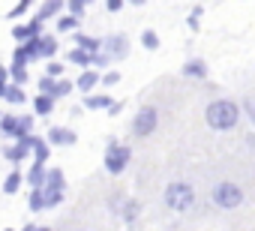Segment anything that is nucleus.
Here are the masks:
<instances>
[{"label":"nucleus","mask_w":255,"mask_h":231,"mask_svg":"<svg viewBox=\"0 0 255 231\" xmlns=\"http://www.w3.org/2000/svg\"><path fill=\"white\" fill-rule=\"evenodd\" d=\"M204 120L210 129H219V132H228L240 123V105L231 102V99H213L207 108H204Z\"/></svg>","instance_id":"nucleus-1"},{"label":"nucleus","mask_w":255,"mask_h":231,"mask_svg":"<svg viewBox=\"0 0 255 231\" xmlns=\"http://www.w3.org/2000/svg\"><path fill=\"white\" fill-rule=\"evenodd\" d=\"M129 159H132V147H129V144H120L114 135H108V147H105V156H102L105 171L117 177V174H123V171H126Z\"/></svg>","instance_id":"nucleus-2"},{"label":"nucleus","mask_w":255,"mask_h":231,"mask_svg":"<svg viewBox=\"0 0 255 231\" xmlns=\"http://www.w3.org/2000/svg\"><path fill=\"white\" fill-rule=\"evenodd\" d=\"M165 204H168V210H174V213H186V210H192V204H195V189H192V183H186V180H174V183H168L165 186Z\"/></svg>","instance_id":"nucleus-3"},{"label":"nucleus","mask_w":255,"mask_h":231,"mask_svg":"<svg viewBox=\"0 0 255 231\" xmlns=\"http://www.w3.org/2000/svg\"><path fill=\"white\" fill-rule=\"evenodd\" d=\"M66 177H63V171L60 168H48V174H45V186H42V195H45V210H51V207H57V204H63V198H66Z\"/></svg>","instance_id":"nucleus-4"},{"label":"nucleus","mask_w":255,"mask_h":231,"mask_svg":"<svg viewBox=\"0 0 255 231\" xmlns=\"http://www.w3.org/2000/svg\"><path fill=\"white\" fill-rule=\"evenodd\" d=\"M156 126H159V111L153 105H141L138 114L132 117V135L135 138H147V135L156 132Z\"/></svg>","instance_id":"nucleus-5"},{"label":"nucleus","mask_w":255,"mask_h":231,"mask_svg":"<svg viewBox=\"0 0 255 231\" xmlns=\"http://www.w3.org/2000/svg\"><path fill=\"white\" fill-rule=\"evenodd\" d=\"M210 198H213L216 207L231 210V207H240V201H243V189H240L237 183H231V180H222V183H216V189H213Z\"/></svg>","instance_id":"nucleus-6"},{"label":"nucleus","mask_w":255,"mask_h":231,"mask_svg":"<svg viewBox=\"0 0 255 231\" xmlns=\"http://www.w3.org/2000/svg\"><path fill=\"white\" fill-rule=\"evenodd\" d=\"M102 54H108L111 60H123L129 54V36L126 33H111L102 39Z\"/></svg>","instance_id":"nucleus-7"},{"label":"nucleus","mask_w":255,"mask_h":231,"mask_svg":"<svg viewBox=\"0 0 255 231\" xmlns=\"http://www.w3.org/2000/svg\"><path fill=\"white\" fill-rule=\"evenodd\" d=\"M111 207L117 210V216L123 219V222H135L138 219V213H141V204L135 201V198H120V195H111Z\"/></svg>","instance_id":"nucleus-8"},{"label":"nucleus","mask_w":255,"mask_h":231,"mask_svg":"<svg viewBox=\"0 0 255 231\" xmlns=\"http://www.w3.org/2000/svg\"><path fill=\"white\" fill-rule=\"evenodd\" d=\"M42 27H45V21H39V18H33V21H27V24H15L12 27V39L15 42H30V39H39L42 36Z\"/></svg>","instance_id":"nucleus-9"},{"label":"nucleus","mask_w":255,"mask_h":231,"mask_svg":"<svg viewBox=\"0 0 255 231\" xmlns=\"http://www.w3.org/2000/svg\"><path fill=\"white\" fill-rule=\"evenodd\" d=\"M45 141H48V144H57V147H72V144L78 141V135H75V129H69V126H51L48 135H45Z\"/></svg>","instance_id":"nucleus-10"},{"label":"nucleus","mask_w":255,"mask_h":231,"mask_svg":"<svg viewBox=\"0 0 255 231\" xmlns=\"http://www.w3.org/2000/svg\"><path fill=\"white\" fill-rule=\"evenodd\" d=\"M99 78H102V72H96V69H81V75L75 78V90L84 93V96H90V90L99 84Z\"/></svg>","instance_id":"nucleus-11"},{"label":"nucleus","mask_w":255,"mask_h":231,"mask_svg":"<svg viewBox=\"0 0 255 231\" xmlns=\"http://www.w3.org/2000/svg\"><path fill=\"white\" fill-rule=\"evenodd\" d=\"M72 42H75L72 48H81V51H87L90 57L102 51V39H96V36H87V33H75V36H72Z\"/></svg>","instance_id":"nucleus-12"},{"label":"nucleus","mask_w":255,"mask_h":231,"mask_svg":"<svg viewBox=\"0 0 255 231\" xmlns=\"http://www.w3.org/2000/svg\"><path fill=\"white\" fill-rule=\"evenodd\" d=\"M186 78H198V81H204L207 78V63L201 60V57H189L186 63H183V69H180Z\"/></svg>","instance_id":"nucleus-13"},{"label":"nucleus","mask_w":255,"mask_h":231,"mask_svg":"<svg viewBox=\"0 0 255 231\" xmlns=\"http://www.w3.org/2000/svg\"><path fill=\"white\" fill-rule=\"evenodd\" d=\"M0 156H3L6 162H12V165H21V162L30 156V150H24V147L15 141V144H6V147H0Z\"/></svg>","instance_id":"nucleus-14"},{"label":"nucleus","mask_w":255,"mask_h":231,"mask_svg":"<svg viewBox=\"0 0 255 231\" xmlns=\"http://www.w3.org/2000/svg\"><path fill=\"white\" fill-rule=\"evenodd\" d=\"M111 102H114V99H111L108 93H90V96H84L81 108H90V111H108Z\"/></svg>","instance_id":"nucleus-15"},{"label":"nucleus","mask_w":255,"mask_h":231,"mask_svg":"<svg viewBox=\"0 0 255 231\" xmlns=\"http://www.w3.org/2000/svg\"><path fill=\"white\" fill-rule=\"evenodd\" d=\"M45 174H48V168L33 162V165L27 168V174H24V183H27L30 189H42V186H45Z\"/></svg>","instance_id":"nucleus-16"},{"label":"nucleus","mask_w":255,"mask_h":231,"mask_svg":"<svg viewBox=\"0 0 255 231\" xmlns=\"http://www.w3.org/2000/svg\"><path fill=\"white\" fill-rule=\"evenodd\" d=\"M30 105H33V117H51V111H54V99L42 93H36Z\"/></svg>","instance_id":"nucleus-17"},{"label":"nucleus","mask_w":255,"mask_h":231,"mask_svg":"<svg viewBox=\"0 0 255 231\" xmlns=\"http://www.w3.org/2000/svg\"><path fill=\"white\" fill-rule=\"evenodd\" d=\"M0 135L18 138V114H0Z\"/></svg>","instance_id":"nucleus-18"},{"label":"nucleus","mask_w":255,"mask_h":231,"mask_svg":"<svg viewBox=\"0 0 255 231\" xmlns=\"http://www.w3.org/2000/svg\"><path fill=\"white\" fill-rule=\"evenodd\" d=\"M6 69H9V84H18V87L27 84V63L24 60H12V66H6Z\"/></svg>","instance_id":"nucleus-19"},{"label":"nucleus","mask_w":255,"mask_h":231,"mask_svg":"<svg viewBox=\"0 0 255 231\" xmlns=\"http://www.w3.org/2000/svg\"><path fill=\"white\" fill-rule=\"evenodd\" d=\"M21 186H24V174H21L18 168H12V171L6 174V180H3V192H6V195H15Z\"/></svg>","instance_id":"nucleus-20"},{"label":"nucleus","mask_w":255,"mask_h":231,"mask_svg":"<svg viewBox=\"0 0 255 231\" xmlns=\"http://www.w3.org/2000/svg\"><path fill=\"white\" fill-rule=\"evenodd\" d=\"M63 9H66V3H60V0H45V3L39 6V15H36V18H39V21H48V18H54L57 12H63Z\"/></svg>","instance_id":"nucleus-21"},{"label":"nucleus","mask_w":255,"mask_h":231,"mask_svg":"<svg viewBox=\"0 0 255 231\" xmlns=\"http://www.w3.org/2000/svg\"><path fill=\"white\" fill-rule=\"evenodd\" d=\"M3 99H6L9 105H24V102H27V93H24V87H18V84H9Z\"/></svg>","instance_id":"nucleus-22"},{"label":"nucleus","mask_w":255,"mask_h":231,"mask_svg":"<svg viewBox=\"0 0 255 231\" xmlns=\"http://www.w3.org/2000/svg\"><path fill=\"white\" fill-rule=\"evenodd\" d=\"M48 156H51V144H48L45 138H39V141H36V147H33V162H36V165H45V162H48Z\"/></svg>","instance_id":"nucleus-23"},{"label":"nucleus","mask_w":255,"mask_h":231,"mask_svg":"<svg viewBox=\"0 0 255 231\" xmlns=\"http://www.w3.org/2000/svg\"><path fill=\"white\" fill-rule=\"evenodd\" d=\"M33 123H36L33 114H18V138L33 135ZM18 138H15V141H18Z\"/></svg>","instance_id":"nucleus-24"},{"label":"nucleus","mask_w":255,"mask_h":231,"mask_svg":"<svg viewBox=\"0 0 255 231\" xmlns=\"http://www.w3.org/2000/svg\"><path fill=\"white\" fill-rule=\"evenodd\" d=\"M90 54L87 51H81V48H72L69 51V63H75V66H81V69H90Z\"/></svg>","instance_id":"nucleus-25"},{"label":"nucleus","mask_w":255,"mask_h":231,"mask_svg":"<svg viewBox=\"0 0 255 231\" xmlns=\"http://www.w3.org/2000/svg\"><path fill=\"white\" fill-rule=\"evenodd\" d=\"M27 204H30V210H33V213H42V210H45V195H42V189H30Z\"/></svg>","instance_id":"nucleus-26"},{"label":"nucleus","mask_w":255,"mask_h":231,"mask_svg":"<svg viewBox=\"0 0 255 231\" xmlns=\"http://www.w3.org/2000/svg\"><path fill=\"white\" fill-rule=\"evenodd\" d=\"M84 12H87V3H84V0H69V3H66V15H72L75 21H81Z\"/></svg>","instance_id":"nucleus-27"},{"label":"nucleus","mask_w":255,"mask_h":231,"mask_svg":"<svg viewBox=\"0 0 255 231\" xmlns=\"http://www.w3.org/2000/svg\"><path fill=\"white\" fill-rule=\"evenodd\" d=\"M72 87H75V81H69V78L54 81V102H57V99H63V96H69V93H72Z\"/></svg>","instance_id":"nucleus-28"},{"label":"nucleus","mask_w":255,"mask_h":231,"mask_svg":"<svg viewBox=\"0 0 255 231\" xmlns=\"http://www.w3.org/2000/svg\"><path fill=\"white\" fill-rule=\"evenodd\" d=\"M141 45H144L147 51H156V48H159V33H156V30H141Z\"/></svg>","instance_id":"nucleus-29"},{"label":"nucleus","mask_w":255,"mask_h":231,"mask_svg":"<svg viewBox=\"0 0 255 231\" xmlns=\"http://www.w3.org/2000/svg\"><path fill=\"white\" fill-rule=\"evenodd\" d=\"M201 15H204V6H195L192 12H189V18H186V24H189V30L195 33L198 27H201Z\"/></svg>","instance_id":"nucleus-30"},{"label":"nucleus","mask_w":255,"mask_h":231,"mask_svg":"<svg viewBox=\"0 0 255 231\" xmlns=\"http://www.w3.org/2000/svg\"><path fill=\"white\" fill-rule=\"evenodd\" d=\"M78 24H81V21H75L72 15H60V18H57V30H60V33H69V30H75Z\"/></svg>","instance_id":"nucleus-31"},{"label":"nucleus","mask_w":255,"mask_h":231,"mask_svg":"<svg viewBox=\"0 0 255 231\" xmlns=\"http://www.w3.org/2000/svg\"><path fill=\"white\" fill-rule=\"evenodd\" d=\"M63 72H66V69H63V63H57V60H48V66H45V75H48V78L60 81V78H63Z\"/></svg>","instance_id":"nucleus-32"},{"label":"nucleus","mask_w":255,"mask_h":231,"mask_svg":"<svg viewBox=\"0 0 255 231\" xmlns=\"http://www.w3.org/2000/svg\"><path fill=\"white\" fill-rule=\"evenodd\" d=\"M36 87H39V93H42V96H51V99H54V78L42 75V78L36 81Z\"/></svg>","instance_id":"nucleus-33"},{"label":"nucleus","mask_w":255,"mask_h":231,"mask_svg":"<svg viewBox=\"0 0 255 231\" xmlns=\"http://www.w3.org/2000/svg\"><path fill=\"white\" fill-rule=\"evenodd\" d=\"M108 63H111V57L99 51V54H93V60H90V69H96V72H99V69H105Z\"/></svg>","instance_id":"nucleus-34"},{"label":"nucleus","mask_w":255,"mask_h":231,"mask_svg":"<svg viewBox=\"0 0 255 231\" xmlns=\"http://www.w3.org/2000/svg\"><path fill=\"white\" fill-rule=\"evenodd\" d=\"M30 0H21V3H15L12 9H9V18H18V15H24V12H30Z\"/></svg>","instance_id":"nucleus-35"},{"label":"nucleus","mask_w":255,"mask_h":231,"mask_svg":"<svg viewBox=\"0 0 255 231\" xmlns=\"http://www.w3.org/2000/svg\"><path fill=\"white\" fill-rule=\"evenodd\" d=\"M117 81H120V72H117V69H111V72H105V75L99 78V84H105V87H114Z\"/></svg>","instance_id":"nucleus-36"},{"label":"nucleus","mask_w":255,"mask_h":231,"mask_svg":"<svg viewBox=\"0 0 255 231\" xmlns=\"http://www.w3.org/2000/svg\"><path fill=\"white\" fill-rule=\"evenodd\" d=\"M6 87H9V69L0 66V99L6 96Z\"/></svg>","instance_id":"nucleus-37"},{"label":"nucleus","mask_w":255,"mask_h":231,"mask_svg":"<svg viewBox=\"0 0 255 231\" xmlns=\"http://www.w3.org/2000/svg\"><path fill=\"white\" fill-rule=\"evenodd\" d=\"M123 6H126V0H108V3H105V9H108V12H120Z\"/></svg>","instance_id":"nucleus-38"},{"label":"nucleus","mask_w":255,"mask_h":231,"mask_svg":"<svg viewBox=\"0 0 255 231\" xmlns=\"http://www.w3.org/2000/svg\"><path fill=\"white\" fill-rule=\"evenodd\" d=\"M120 111H123V102H111V108H108V117H117Z\"/></svg>","instance_id":"nucleus-39"},{"label":"nucleus","mask_w":255,"mask_h":231,"mask_svg":"<svg viewBox=\"0 0 255 231\" xmlns=\"http://www.w3.org/2000/svg\"><path fill=\"white\" fill-rule=\"evenodd\" d=\"M243 105H246V111H249V114H252V120H255V105H252V102H249V99H246V102H243Z\"/></svg>","instance_id":"nucleus-40"},{"label":"nucleus","mask_w":255,"mask_h":231,"mask_svg":"<svg viewBox=\"0 0 255 231\" xmlns=\"http://www.w3.org/2000/svg\"><path fill=\"white\" fill-rule=\"evenodd\" d=\"M21 231H36V225H24V228H21Z\"/></svg>","instance_id":"nucleus-41"},{"label":"nucleus","mask_w":255,"mask_h":231,"mask_svg":"<svg viewBox=\"0 0 255 231\" xmlns=\"http://www.w3.org/2000/svg\"><path fill=\"white\" fill-rule=\"evenodd\" d=\"M36 231H51V228H39V225H36Z\"/></svg>","instance_id":"nucleus-42"},{"label":"nucleus","mask_w":255,"mask_h":231,"mask_svg":"<svg viewBox=\"0 0 255 231\" xmlns=\"http://www.w3.org/2000/svg\"><path fill=\"white\" fill-rule=\"evenodd\" d=\"M3 231H12V228H3Z\"/></svg>","instance_id":"nucleus-43"}]
</instances>
